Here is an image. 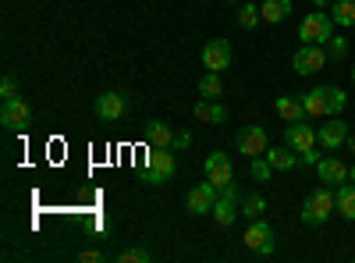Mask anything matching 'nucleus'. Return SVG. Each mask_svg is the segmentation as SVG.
<instances>
[{"instance_id": "f257e3e1", "label": "nucleus", "mask_w": 355, "mask_h": 263, "mask_svg": "<svg viewBox=\"0 0 355 263\" xmlns=\"http://www.w3.org/2000/svg\"><path fill=\"white\" fill-rule=\"evenodd\" d=\"M334 210H338V199H334L331 185H320V189H313V192L306 196V203H302V221H306L309 228H323V224L331 221Z\"/></svg>"}, {"instance_id": "f03ea898", "label": "nucleus", "mask_w": 355, "mask_h": 263, "mask_svg": "<svg viewBox=\"0 0 355 263\" xmlns=\"http://www.w3.org/2000/svg\"><path fill=\"white\" fill-rule=\"evenodd\" d=\"M174 150H160V146H150V157H146L142 167V182L146 185H164L174 178Z\"/></svg>"}, {"instance_id": "7ed1b4c3", "label": "nucleus", "mask_w": 355, "mask_h": 263, "mask_svg": "<svg viewBox=\"0 0 355 263\" xmlns=\"http://www.w3.org/2000/svg\"><path fill=\"white\" fill-rule=\"evenodd\" d=\"M299 36L306 40V43H331V36H334V18L327 15V11H313V15H306L302 22H299Z\"/></svg>"}, {"instance_id": "20e7f679", "label": "nucleus", "mask_w": 355, "mask_h": 263, "mask_svg": "<svg viewBox=\"0 0 355 263\" xmlns=\"http://www.w3.org/2000/svg\"><path fill=\"white\" fill-rule=\"evenodd\" d=\"M245 249L252 256H263V260L274 253V228H270V221H263V217L249 221V228H245Z\"/></svg>"}, {"instance_id": "39448f33", "label": "nucleus", "mask_w": 355, "mask_h": 263, "mask_svg": "<svg viewBox=\"0 0 355 263\" xmlns=\"http://www.w3.org/2000/svg\"><path fill=\"white\" fill-rule=\"evenodd\" d=\"M327 50H323L320 43H302L299 50H295V57H291V68L299 71V75H316V71H323L327 68Z\"/></svg>"}, {"instance_id": "423d86ee", "label": "nucleus", "mask_w": 355, "mask_h": 263, "mask_svg": "<svg viewBox=\"0 0 355 263\" xmlns=\"http://www.w3.org/2000/svg\"><path fill=\"white\" fill-rule=\"evenodd\" d=\"M239 214H242V192L234 189V182H231V185H224V189H220V196H217L214 221H217V228H231Z\"/></svg>"}, {"instance_id": "0eeeda50", "label": "nucleus", "mask_w": 355, "mask_h": 263, "mask_svg": "<svg viewBox=\"0 0 355 263\" xmlns=\"http://www.w3.org/2000/svg\"><path fill=\"white\" fill-rule=\"evenodd\" d=\"M217 196H220V189L206 178V182H199L192 192H189V210H192V217H199V214H214V207H217Z\"/></svg>"}, {"instance_id": "6e6552de", "label": "nucleus", "mask_w": 355, "mask_h": 263, "mask_svg": "<svg viewBox=\"0 0 355 263\" xmlns=\"http://www.w3.org/2000/svg\"><path fill=\"white\" fill-rule=\"evenodd\" d=\"M234 146H239V153H245V160L263 157L266 153V132H263V125H245L239 135H234Z\"/></svg>"}, {"instance_id": "1a4fd4ad", "label": "nucleus", "mask_w": 355, "mask_h": 263, "mask_svg": "<svg viewBox=\"0 0 355 263\" xmlns=\"http://www.w3.org/2000/svg\"><path fill=\"white\" fill-rule=\"evenodd\" d=\"M28 121H33V110H28L25 100H4V107H0V125H4L8 132H21Z\"/></svg>"}, {"instance_id": "9d476101", "label": "nucleus", "mask_w": 355, "mask_h": 263, "mask_svg": "<svg viewBox=\"0 0 355 263\" xmlns=\"http://www.w3.org/2000/svg\"><path fill=\"white\" fill-rule=\"evenodd\" d=\"M93 110H96L100 121H121L125 110H128V96L125 93H100Z\"/></svg>"}, {"instance_id": "9b49d317", "label": "nucleus", "mask_w": 355, "mask_h": 263, "mask_svg": "<svg viewBox=\"0 0 355 263\" xmlns=\"http://www.w3.org/2000/svg\"><path fill=\"white\" fill-rule=\"evenodd\" d=\"M202 68L206 71H224L231 68V43L227 40H210L202 46Z\"/></svg>"}, {"instance_id": "f8f14e48", "label": "nucleus", "mask_w": 355, "mask_h": 263, "mask_svg": "<svg viewBox=\"0 0 355 263\" xmlns=\"http://www.w3.org/2000/svg\"><path fill=\"white\" fill-rule=\"evenodd\" d=\"M202 171H206V178H210L217 189L231 185V178H234V167H231V157L227 153H210V157H206V164H202Z\"/></svg>"}, {"instance_id": "ddd939ff", "label": "nucleus", "mask_w": 355, "mask_h": 263, "mask_svg": "<svg viewBox=\"0 0 355 263\" xmlns=\"http://www.w3.org/2000/svg\"><path fill=\"white\" fill-rule=\"evenodd\" d=\"M316 139H320V146H323L327 153H338L341 146L348 142V125H345L341 118H334L331 125H320V128H316Z\"/></svg>"}, {"instance_id": "4468645a", "label": "nucleus", "mask_w": 355, "mask_h": 263, "mask_svg": "<svg viewBox=\"0 0 355 263\" xmlns=\"http://www.w3.org/2000/svg\"><path fill=\"white\" fill-rule=\"evenodd\" d=\"M284 142L291 146L295 153H306V150H316V142H320V139H316V132H313L306 121H291L288 132H284Z\"/></svg>"}, {"instance_id": "2eb2a0df", "label": "nucleus", "mask_w": 355, "mask_h": 263, "mask_svg": "<svg viewBox=\"0 0 355 263\" xmlns=\"http://www.w3.org/2000/svg\"><path fill=\"white\" fill-rule=\"evenodd\" d=\"M302 107H306V118H331V93L327 85H316L309 93H299Z\"/></svg>"}, {"instance_id": "dca6fc26", "label": "nucleus", "mask_w": 355, "mask_h": 263, "mask_svg": "<svg viewBox=\"0 0 355 263\" xmlns=\"http://www.w3.org/2000/svg\"><path fill=\"white\" fill-rule=\"evenodd\" d=\"M348 171H352V167H345V160H338V157H320V160H316V178H320L323 185H341V182H348Z\"/></svg>"}, {"instance_id": "f3484780", "label": "nucleus", "mask_w": 355, "mask_h": 263, "mask_svg": "<svg viewBox=\"0 0 355 263\" xmlns=\"http://www.w3.org/2000/svg\"><path fill=\"white\" fill-rule=\"evenodd\" d=\"M263 157L270 160L274 171H291V167H299V153H295L288 142H284V146H266V153H263Z\"/></svg>"}, {"instance_id": "a211bd4d", "label": "nucleus", "mask_w": 355, "mask_h": 263, "mask_svg": "<svg viewBox=\"0 0 355 263\" xmlns=\"http://www.w3.org/2000/svg\"><path fill=\"white\" fill-rule=\"evenodd\" d=\"M334 199H338V214L345 221H355V182L334 185Z\"/></svg>"}, {"instance_id": "6ab92c4d", "label": "nucleus", "mask_w": 355, "mask_h": 263, "mask_svg": "<svg viewBox=\"0 0 355 263\" xmlns=\"http://www.w3.org/2000/svg\"><path fill=\"white\" fill-rule=\"evenodd\" d=\"M277 114L291 125V121H306V107H302V96H277Z\"/></svg>"}, {"instance_id": "aec40b11", "label": "nucleus", "mask_w": 355, "mask_h": 263, "mask_svg": "<svg viewBox=\"0 0 355 263\" xmlns=\"http://www.w3.org/2000/svg\"><path fill=\"white\" fill-rule=\"evenodd\" d=\"M146 139H150V146H160V150H174V132L164 121H150V125H146Z\"/></svg>"}, {"instance_id": "412c9836", "label": "nucleus", "mask_w": 355, "mask_h": 263, "mask_svg": "<svg viewBox=\"0 0 355 263\" xmlns=\"http://www.w3.org/2000/svg\"><path fill=\"white\" fill-rule=\"evenodd\" d=\"M259 11H263V22L277 25V22H284V18L291 15V0H263Z\"/></svg>"}, {"instance_id": "4be33fe9", "label": "nucleus", "mask_w": 355, "mask_h": 263, "mask_svg": "<svg viewBox=\"0 0 355 263\" xmlns=\"http://www.w3.org/2000/svg\"><path fill=\"white\" fill-rule=\"evenodd\" d=\"M199 96H206V100H220V96H224L220 71H206V75L199 78Z\"/></svg>"}, {"instance_id": "5701e85b", "label": "nucleus", "mask_w": 355, "mask_h": 263, "mask_svg": "<svg viewBox=\"0 0 355 263\" xmlns=\"http://www.w3.org/2000/svg\"><path fill=\"white\" fill-rule=\"evenodd\" d=\"M334 25H341V28H355V0H334Z\"/></svg>"}, {"instance_id": "b1692460", "label": "nucleus", "mask_w": 355, "mask_h": 263, "mask_svg": "<svg viewBox=\"0 0 355 263\" xmlns=\"http://www.w3.org/2000/svg\"><path fill=\"white\" fill-rule=\"evenodd\" d=\"M249 174H252L256 182H270L277 171L270 167V160H266V157H252V160H249Z\"/></svg>"}, {"instance_id": "393cba45", "label": "nucleus", "mask_w": 355, "mask_h": 263, "mask_svg": "<svg viewBox=\"0 0 355 263\" xmlns=\"http://www.w3.org/2000/svg\"><path fill=\"white\" fill-rule=\"evenodd\" d=\"M263 210H266V199H263V196H256V192H252V196H245V199H242V214H245L249 221L263 217Z\"/></svg>"}, {"instance_id": "a878e982", "label": "nucleus", "mask_w": 355, "mask_h": 263, "mask_svg": "<svg viewBox=\"0 0 355 263\" xmlns=\"http://www.w3.org/2000/svg\"><path fill=\"white\" fill-rule=\"evenodd\" d=\"M259 22H263L259 4H242V11H239V25H242V28H256Z\"/></svg>"}, {"instance_id": "bb28decb", "label": "nucleus", "mask_w": 355, "mask_h": 263, "mask_svg": "<svg viewBox=\"0 0 355 263\" xmlns=\"http://www.w3.org/2000/svg\"><path fill=\"white\" fill-rule=\"evenodd\" d=\"M327 93H331V118H338V114L348 107V96H345V90H338V85H327Z\"/></svg>"}, {"instance_id": "cd10ccee", "label": "nucleus", "mask_w": 355, "mask_h": 263, "mask_svg": "<svg viewBox=\"0 0 355 263\" xmlns=\"http://www.w3.org/2000/svg\"><path fill=\"white\" fill-rule=\"evenodd\" d=\"M117 260H121V263H150L153 253H150V249H142V246H135V249H125Z\"/></svg>"}, {"instance_id": "c85d7f7f", "label": "nucleus", "mask_w": 355, "mask_h": 263, "mask_svg": "<svg viewBox=\"0 0 355 263\" xmlns=\"http://www.w3.org/2000/svg\"><path fill=\"white\" fill-rule=\"evenodd\" d=\"M345 53H348V40H345V36H331L327 57H334V61H345Z\"/></svg>"}, {"instance_id": "c756f323", "label": "nucleus", "mask_w": 355, "mask_h": 263, "mask_svg": "<svg viewBox=\"0 0 355 263\" xmlns=\"http://www.w3.org/2000/svg\"><path fill=\"white\" fill-rule=\"evenodd\" d=\"M210 114H214V100H196V107H192V118L196 121H210Z\"/></svg>"}, {"instance_id": "7c9ffc66", "label": "nucleus", "mask_w": 355, "mask_h": 263, "mask_svg": "<svg viewBox=\"0 0 355 263\" xmlns=\"http://www.w3.org/2000/svg\"><path fill=\"white\" fill-rule=\"evenodd\" d=\"M0 96H4V100H15L18 96V78L15 75H4V82H0Z\"/></svg>"}, {"instance_id": "2f4dec72", "label": "nucleus", "mask_w": 355, "mask_h": 263, "mask_svg": "<svg viewBox=\"0 0 355 263\" xmlns=\"http://www.w3.org/2000/svg\"><path fill=\"white\" fill-rule=\"evenodd\" d=\"M210 121H214V125H224V121H227V110L220 107V100H214V114H210Z\"/></svg>"}, {"instance_id": "473e14b6", "label": "nucleus", "mask_w": 355, "mask_h": 263, "mask_svg": "<svg viewBox=\"0 0 355 263\" xmlns=\"http://www.w3.org/2000/svg\"><path fill=\"white\" fill-rule=\"evenodd\" d=\"M192 146V132H174V150H185Z\"/></svg>"}, {"instance_id": "72a5a7b5", "label": "nucleus", "mask_w": 355, "mask_h": 263, "mask_svg": "<svg viewBox=\"0 0 355 263\" xmlns=\"http://www.w3.org/2000/svg\"><path fill=\"white\" fill-rule=\"evenodd\" d=\"M316 160H320V153H316V150H306V153H299V164H302V167H306V164H313V167H316Z\"/></svg>"}, {"instance_id": "f704fd0d", "label": "nucleus", "mask_w": 355, "mask_h": 263, "mask_svg": "<svg viewBox=\"0 0 355 263\" xmlns=\"http://www.w3.org/2000/svg\"><path fill=\"white\" fill-rule=\"evenodd\" d=\"M78 260H82V263H100V260H103V253H96V249H85Z\"/></svg>"}, {"instance_id": "c9c22d12", "label": "nucleus", "mask_w": 355, "mask_h": 263, "mask_svg": "<svg viewBox=\"0 0 355 263\" xmlns=\"http://www.w3.org/2000/svg\"><path fill=\"white\" fill-rule=\"evenodd\" d=\"M313 4H316V8L323 11V8H331V4H334V0H313Z\"/></svg>"}, {"instance_id": "e433bc0d", "label": "nucleus", "mask_w": 355, "mask_h": 263, "mask_svg": "<svg viewBox=\"0 0 355 263\" xmlns=\"http://www.w3.org/2000/svg\"><path fill=\"white\" fill-rule=\"evenodd\" d=\"M345 146H348V150L355 153V135H352V132H348V142H345Z\"/></svg>"}, {"instance_id": "4c0bfd02", "label": "nucleus", "mask_w": 355, "mask_h": 263, "mask_svg": "<svg viewBox=\"0 0 355 263\" xmlns=\"http://www.w3.org/2000/svg\"><path fill=\"white\" fill-rule=\"evenodd\" d=\"M348 178H352V182H355V164H352V171H348Z\"/></svg>"}, {"instance_id": "58836bf2", "label": "nucleus", "mask_w": 355, "mask_h": 263, "mask_svg": "<svg viewBox=\"0 0 355 263\" xmlns=\"http://www.w3.org/2000/svg\"><path fill=\"white\" fill-rule=\"evenodd\" d=\"M352 82H355V68H352Z\"/></svg>"}, {"instance_id": "ea45409f", "label": "nucleus", "mask_w": 355, "mask_h": 263, "mask_svg": "<svg viewBox=\"0 0 355 263\" xmlns=\"http://www.w3.org/2000/svg\"><path fill=\"white\" fill-rule=\"evenodd\" d=\"M227 4H239V0H227Z\"/></svg>"}]
</instances>
